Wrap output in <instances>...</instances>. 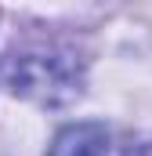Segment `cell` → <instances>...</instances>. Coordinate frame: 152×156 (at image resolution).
I'll return each mask as SVG.
<instances>
[{
    "label": "cell",
    "mask_w": 152,
    "mask_h": 156,
    "mask_svg": "<svg viewBox=\"0 0 152 156\" xmlns=\"http://www.w3.org/2000/svg\"><path fill=\"white\" fill-rule=\"evenodd\" d=\"M127 156H152V142H141V145H134Z\"/></svg>",
    "instance_id": "obj_3"
},
{
    "label": "cell",
    "mask_w": 152,
    "mask_h": 156,
    "mask_svg": "<svg viewBox=\"0 0 152 156\" xmlns=\"http://www.w3.org/2000/svg\"><path fill=\"white\" fill-rule=\"evenodd\" d=\"M105 153H109V131L94 120L62 127L47 149V156H105Z\"/></svg>",
    "instance_id": "obj_2"
},
{
    "label": "cell",
    "mask_w": 152,
    "mask_h": 156,
    "mask_svg": "<svg viewBox=\"0 0 152 156\" xmlns=\"http://www.w3.org/2000/svg\"><path fill=\"white\" fill-rule=\"evenodd\" d=\"M11 91L40 105H62L80 94V66L65 51H26L7 66Z\"/></svg>",
    "instance_id": "obj_1"
}]
</instances>
